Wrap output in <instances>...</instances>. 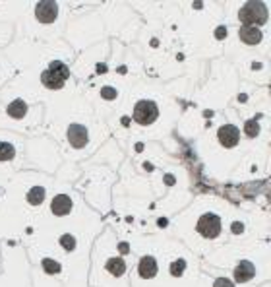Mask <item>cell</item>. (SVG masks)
<instances>
[{"mask_svg": "<svg viewBox=\"0 0 271 287\" xmlns=\"http://www.w3.org/2000/svg\"><path fill=\"white\" fill-rule=\"evenodd\" d=\"M68 78H70V68L60 60H53L51 66L41 74V82L49 89H60Z\"/></svg>", "mask_w": 271, "mask_h": 287, "instance_id": "cell-1", "label": "cell"}, {"mask_svg": "<svg viewBox=\"0 0 271 287\" xmlns=\"http://www.w3.org/2000/svg\"><path fill=\"white\" fill-rule=\"evenodd\" d=\"M238 20L244 25L258 27L268 22V6L264 2H246L238 12Z\"/></svg>", "mask_w": 271, "mask_h": 287, "instance_id": "cell-2", "label": "cell"}, {"mask_svg": "<svg viewBox=\"0 0 271 287\" xmlns=\"http://www.w3.org/2000/svg\"><path fill=\"white\" fill-rule=\"evenodd\" d=\"M159 115V111H157V105L153 103V101H138V105L134 107V120L138 122V124H142V126H146V124H151L155 118Z\"/></svg>", "mask_w": 271, "mask_h": 287, "instance_id": "cell-3", "label": "cell"}, {"mask_svg": "<svg viewBox=\"0 0 271 287\" xmlns=\"http://www.w3.org/2000/svg\"><path fill=\"white\" fill-rule=\"evenodd\" d=\"M198 233L206 239H215L217 235L221 233V220L217 218L215 214H204L196 225Z\"/></svg>", "mask_w": 271, "mask_h": 287, "instance_id": "cell-4", "label": "cell"}, {"mask_svg": "<svg viewBox=\"0 0 271 287\" xmlns=\"http://www.w3.org/2000/svg\"><path fill=\"white\" fill-rule=\"evenodd\" d=\"M35 16L41 23H53L58 16V4L56 2H39L35 6Z\"/></svg>", "mask_w": 271, "mask_h": 287, "instance_id": "cell-5", "label": "cell"}, {"mask_svg": "<svg viewBox=\"0 0 271 287\" xmlns=\"http://www.w3.org/2000/svg\"><path fill=\"white\" fill-rule=\"evenodd\" d=\"M66 136H68V142H70L74 148H78V150L83 148V146L87 144V140H89V136H87V128L82 126V124H70Z\"/></svg>", "mask_w": 271, "mask_h": 287, "instance_id": "cell-6", "label": "cell"}, {"mask_svg": "<svg viewBox=\"0 0 271 287\" xmlns=\"http://www.w3.org/2000/svg\"><path fill=\"white\" fill-rule=\"evenodd\" d=\"M217 136H219L221 146H225V148H234V146L238 144V140H240V130H238L236 126H232V124H225V126L219 128Z\"/></svg>", "mask_w": 271, "mask_h": 287, "instance_id": "cell-7", "label": "cell"}, {"mask_svg": "<svg viewBox=\"0 0 271 287\" xmlns=\"http://www.w3.org/2000/svg\"><path fill=\"white\" fill-rule=\"evenodd\" d=\"M254 274H256V268H254V264L248 262V260H240V264L234 268V280H236L238 284L250 282V280L254 278Z\"/></svg>", "mask_w": 271, "mask_h": 287, "instance_id": "cell-8", "label": "cell"}, {"mask_svg": "<svg viewBox=\"0 0 271 287\" xmlns=\"http://www.w3.org/2000/svg\"><path fill=\"white\" fill-rule=\"evenodd\" d=\"M72 198L70 196H66V194H58V196H54L53 202H51V210H53L54 216H66V214H70L72 212Z\"/></svg>", "mask_w": 271, "mask_h": 287, "instance_id": "cell-9", "label": "cell"}, {"mask_svg": "<svg viewBox=\"0 0 271 287\" xmlns=\"http://www.w3.org/2000/svg\"><path fill=\"white\" fill-rule=\"evenodd\" d=\"M238 37L246 45H258L262 41V31L258 27H252V25H242L238 29Z\"/></svg>", "mask_w": 271, "mask_h": 287, "instance_id": "cell-10", "label": "cell"}, {"mask_svg": "<svg viewBox=\"0 0 271 287\" xmlns=\"http://www.w3.org/2000/svg\"><path fill=\"white\" fill-rule=\"evenodd\" d=\"M138 272H140V276H142L144 280L155 278V274H157V262H155V258H153V256H144V258L140 260Z\"/></svg>", "mask_w": 271, "mask_h": 287, "instance_id": "cell-11", "label": "cell"}, {"mask_svg": "<svg viewBox=\"0 0 271 287\" xmlns=\"http://www.w3.org/2000/svg\"><path fill=\"white\" fill-rule=\"evenodd\" d=\"M25 113H27V105H25L23 99H16L8 105V115L12 118H23Z\"/></svg>", "mask_w": 271, "mask_h": 287, "instance_id": "cell-12", "label": "cell"}, {"mask_svg": "<svg viewBox=\"0 0 271 287\" xmlns=\"http://www.w3.org/2000/svg\"><path fill=\"white\" fill-rule=\"evenodd\" d=\"M107 272H110L112 276H122L126 272V264L122 258H108L107 260Z\"/></svg>", "mask_w": 271, "mask_h": 287, "instance_id": "cell-13", "label": "cell"}, {"mask_svg": "<svg viewBox=\"0 0 271 287\" xmlns=\"http://www.w3.org/2000/svg\"><path fill=\"white\" fill-rule=\"evenodd\" d=\"M27 202L31 204V206H39L43 200H45V188L43 186H33L29 192H27Z\"/></svg>", "mask_w": 271, "mask_h": 287, "instance_id": "cell-14", "label": "cell"}, {"mask_svg": "<svg viewBox=\"0 0 271 287\" xmlns=\"http://www.w3.org/2000/svg\"><path fill=\"white\" fill-rule=\"evenodd\" d=\"M14 155H16L14 146L8 142H0V161H10L14 159Z\"/></svg>", "mask_w": 271, "mask_h": 287, "instance_id": "cell-15", "label": "cell"}, {"mask_svg": "<svg viewBox=\"0 0 271 287\" xmlns=\"http://www.w3.org/2000/svg\"><path fill=\"white\" fill-rule=\"evenodd\" d=\"M244 132H246V136H250V138L258 136V132H260V124H258V120H256V118L246 120V124H244Z\"/></svg>", "mask_w": 271, "mask_h": 287, "instance_id": "cell-16", "label": "cell"}, {"mask_svg": "<svg viewBox=\"0 0 271 287\" xmlns=\"http://www.w3.org/2000/svg\"><path fill=\"white\" fill-rule=\"evenodd\" d=\"M184 270H186V262H184L182 258H178V260H174V262L170 264V276H174V278L182 276Z\"/></svg>", "mask_w": 271, "mask_h": 287, "instance_id": "cell-17", "label": "cell"}, {"mask_svg": "<svg viewBox=\"0 0 271 287\" xmlns=\"http://www.w3.org/2000/svg\"><path fill=\"white\" fill-rule=\"evenodd\" d=\"M43 270H45L47 274H58V272H60V264L51 260V258H45V260H43Z\"/></svg>", "mask_w": 271, "mask_h": 287, "instance_id": "cell-18", "label": "cell"}, {"mask_svg": "<svg viewBox=\"0 0 271 287\" xmlns=\"http://www.w3.org/2000/svg\"><path fill=\"white\" fill-rule=\"evenodd\" d=\"M60 244L66 248V250H74L76 248V239L72 235H62L60 237Z\"/></svg>", "mask_w": 271, "mask_h": 287, "instance_id": "cell-19", "label": "cell"}, {"mask_svg": "<svg viewBox=\"0 0 271 287\" xmlns=\"http://www.w3.org/2000/svg\"><path fill=\"white\" fill-rule=\"evenodd\" d=\"M101 97H103V99H114V97H116V89H112V88H103V89H101Z\"/></svg>", "mask_w": 271, "mask_h": 287, "instance_id": "cell-20", "label": "cell"}, {"mask_svg": "<svg viewBox=\"0 0 271 287\" xmlns=\"http://www.w3.org/2000/svg\"><path fill=\"white\" fill-rule=\"evenodd\" d=\"M213 287H234V286H232L230 280H227V278H219V280H215Z\"/></svg>", "mask_w": 271, "mask_h": 287, "instance_id": "cell-21", "label": "cell"}, {"mask_svg": "<svg viewBox=\"0 0 271 287\" xmlns=\"http://www.w3.org/2000/svg\"><path fill=\"white\" fill-rule=\"evenodd\" d=\"M244 231V225L242 223H232V233L234 235H238V233H242Z\"/></svg>", "mask_w": 271, "mask_h": 287, "instance_id": "cell-22", "label": "cell"}, {"mask_svg": "<svg viewBox=\"0 0 271 287\" xmlns=\"http://www.w3.org/2000/svg\"><path fill=\"white\" fill-rule=\"evenodd\" d=\"M215 35L219 37V39H221V37H227V29H225V27H219V29H217Z\"/></svg>", "mask_w": 271, "mask_h": 287, "instance_id": "cell-23", "label": "cell"}, {"mask_svg": "<svg viewBox=\"0 0 271 287\" xmlns=\"http://www.w3.org/2000/svg\"><path fill=\"white\" fill-rule=\"evenodd\" d=\"M120 250H122V252H128V244H126V243H120Z\"/></svg>", "mask_w": 271, "mask_h": 287, "instance_id": "cell-24", "label": "cell"}]
</instances>
